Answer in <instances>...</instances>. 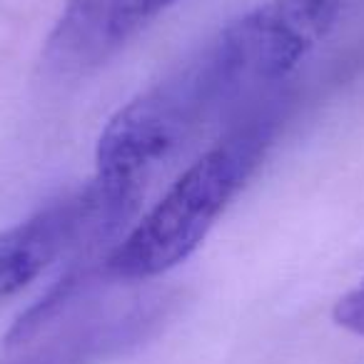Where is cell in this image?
I'll return each instance as SVG.
<instances>
[{"label": "cell", "mask_w": 364, "mask_h": 364, "mask_svg": "<svg viewBox=\"0 0 364 364\" xmlns=\"http://www.w3.org/2000/svg\"><path fill=\"white\" fill-rule=\"evenodd\" d=\"M289 102V92L279 90L230 120L223 137L102 257V282H145L195 255L269 150Z\"/></svg>", "instance_id": "1"}, {"label": "cell", "mask_w": 364, "mask_h": 364, "mask_svg": "<svg viewBox=\"0 0 364 364\" xmlns=\"http://www.w3.org/2000/svg\"><path fill=\"white\" fill-rule=\"evenodd\" d=\"M215 117L218 95L200 50L112 115L97 140L92 182L112 203L135 210L152 172Z\"/></svg>", "instance_id": "2"}, {"label": "cell", "mask_w": 364, "mask_h": 364, "mask_svg": "<svg viewBox=\"0 0 364 364\" xmlns=\"http://www.w3.org/2000/svg\"><path fill=\"white\" fill-rule=\"evenodd\" d=\"M344 0H264L203 48L218 117L235 120L282 90L289 73L332 33Z\"/></svg>", "instance_id": "3"}, {"label": "cell", "mask_w": 364, "mask_h": 364, "mask_svg": "<svg viewBox=\"0 0 364 364\" xmlns=\"http://www.w3.org/2000/svg\"><path fill=\"white\" fill-rule=\"evenodd\" d=\"M177 0H65L43 48L53 77L75 80L95 73Z\"/></svg>", "instance_id": "4"}, {"label": "cell", "mask_w": 364, "mask_h": 364, "mask_svg": "<svg viewBox=\"0 0 364 364\" xmlns=\"http://www.w3.org/2000/svg\"><path fill=\"white\" fill-rule=\"evenodd\" d=\"M165 309L167 304L162 299H155V304H137L117 317L87 324L85 329L50 342L46 349H38L13 364H92L95 359L122 352L145 339L165 317Z\"/></svg>", "instance_id": "5"}, {"label": "cell", "mask_w": 364, "mask_h": 364, "mask_svg": "<svg viewBox=\"0 0 364 364\" xmlns=\"http://www.w3.org/2000/svg\"><path fill=\"white\" fill-rule=\"evenodd\" d=\"M334 322L347 332L364 337V279L334 304Z\"/></svg>", "instance_id": "6"}]
</instances>
